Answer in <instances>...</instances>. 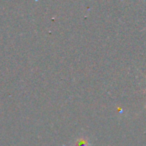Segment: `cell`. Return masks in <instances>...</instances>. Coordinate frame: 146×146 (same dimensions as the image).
Listing matches in <instances>:
<instances>
[{
	"mask_svg": "<svg viewBox=\"0 0 146 146\" xmlns=\"http://www.w3.org/2000/svg\"><path fill=\"white\" fill-rule=\"evenodd\" d=\"M72 146H90V143L86 138H79L74 142Z\"/></svg>",
	"mask_w": 146,
	"mask_h": 146,
	"instance_id": "obj_1",
	"label": "cell"
}]
</instances>
